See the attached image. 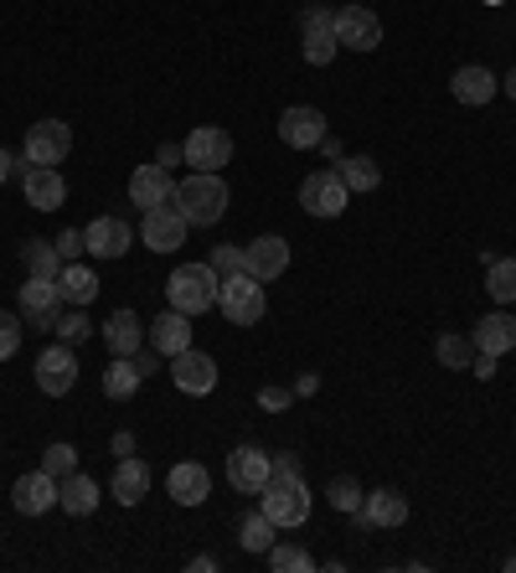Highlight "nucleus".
<instances>
[{
    "mask_svg": "<svg viewBox=\"0 0 516 573\" xmlns=\"http://www.w3.org/2000/svg\"><path fill=\"white\" fill-rule=\"evenodd\" d=\"M171 202L192 227H217V217L227 212V182H222V171H192Z\"/></svg>",
    "mask_w": 516,
    "mask_h": 573,
    "instance_id": "obj_1",
    "label": "nucleus"
},
{
    "mask_svg": "<svg viewBox=\"0 0 516 573\" xmlns=\"http://www.w3.org/2000/svg\"><path fill=\"white\" fill-rule=\"evenodd\" d=\"M217 289H222V274L212 264H176V274L165 279V295H171V310L181 316H202L217 305Z\"/></svg>",
    "mask_w": 516,
    "mask_h": 573,
    "instance_id": "obj_2",
    "label": "nucleus"
},
{
    "mask_svg": "<svg viewBox=\"0 0 516 573\" xmlns=\"http://www.w3.org/2000/svg\"><path fill=\"white\" fill-rule=\"evenodd\" d=\"M217 310L233 320V326H259V320H264V310H269L264 285H259L253 274H227V279H222V289H217Z\"/></svg>",
    "mask_w": 516,
    "mask_h": 573,
    "instance_id": "obj_3",
    "label": "nucleus"
},
{
    "mask_svg": "<svg viewBox=\"0 0 516 573\" xmlns=\"http://www.w3.org/2000/svg\"><path fill=\"white\" fill-rule=\"evenodd\" d=\"M21 316H27V326L31 331H58V320H62V289H58V279H42V274H31L27 285H21Z\"/></svg>",
    "mask_w": 516,
    "mask_h": 573,
    "instance_id": "obj_4",
    "label": "nucleus"
},
{
    "mask_svg": "<svg viewBox=\"0 0 516 573\" xmlns=\"http://www.w3.org/2000/svg\"><path fill=\"white\" fill-rule=\"evenodd\" d=\"M259 512L274 522V528H300L310 516V491L305 481H269L259 491Z\"/></svg>",
    "mask_w": 516,
    "mask_h": 573,
    "instance_id": "obj_5",
    "label": "nucleus"
},
{
    "mask_svg": "<svg viewBox=\"0 0 516 573\" xmlns=\"http://www.w3.org/2000/svg\"><path fill=\"white\" fill-rule=\"evenodd\" d=\"M346 202H352V192L341 182V171H310L305 182H300V207L310 217H341Z\"/></svg>",
    "mask_w": 516,
    "mask_h": 573,
    "instance_id": "obj_6",
    "label": "nucleus"
},
{
    "mask_svg": "<svg viewBox=\"0 0 516 573\" xmlns=\"http://www.w3.org/2000/svg\"><path fill=\"white\" fill-rule=\"evenodd\" d=\"M186 233H192V223L181 217L176 202H161V207H150L145 223H140V238H145L150 254H176L181 243H186Z\"/></svg>",
    "mask_w": 516,
    "mask_h": 573,
    "instance_id": "obj_7",
    "label": "nucleus"
},
{
    "mask_svg": "<svg viewBox=\"0 0 516 573\" xmlns=\"http://www.w3.org/2000/svg\"><path fill=\"white\" fill-rule=\"evenodd\" d=\"M181 155H186L192 171H222L233 161V135L222 124H196L192 135H186V145H181Z\"/></svg>",
    "mask_w": 516,
    "mask_h": 573,
    "instance_id": "obj_8",
    "label": "nucleus"
},
{
    "mask_svg": "<svg viewBox=\"0 0 516 573\" xmlns=\"http://www.w3.org/2000/svg\"><path fill=\"white\" fill-rule=\"evenodd\" d=\"M68 151H73V130L62 120H37L27 130V161L31 166H62L68 161Z\"/></svg>",
    "mask_w": 516,
    "mask_h": 573,
    "instance_id": "obj_9",
    "label": "nucleus"
},
{
    "mask_svg": "<svg viewBox=\"0 0 516 573\" xmlns=\"http://www.w3.org/2000/svg\"><path fill=\"white\" fill-rule=\"evenodd\" d=\"M336 42L352 47V52H372L383 42V16L372 6H341L336 11Z\"/></svg>",
    "mask_w": 516,
    "mask_h": 573,
    "instance_id": "obj_10",
    "label": "nucleus"
},
{
    "mask_svg": "<svg viewBox=\"0 0 516 573\" xmlns=\"http://www.w3.org/2000/svg\"><path fill=\"white\" fill-rule=\"evenodd\" d=\"M284 269H290V243H284L280 233H264V238L243 243V274H253L259 285L280 279Z\"/></svg>",
    "mask_w": 516,
    "mask_h": 573,
    "instance_id": "obj_11",
    "label": "nucleus"
},
{
    "mask_svg": "<svg viewBox=\"0 0 516 573\" xmlns=\"http://www.w3.org/2000/svg\"><path fill=\"white\" fill-rule=\"evenodd\" d=\"M73 382H78V357L68 341H58V347H47L42 357H37V388H42L47 398L73 392Z\"/></svg>",
    "mask_w": 516,
    "mask_h": 573,
    "instance_id": "obj_12",
    "label": "nucleus"
},
{
    "mask_svg": "<svg viewBox=\"0 0 516 573\" xmlns=\"http://www.w3.org/2000/svg\"><path fill=\"white\" fill-rule=\"evenodd\" d=\"M171 382H176L181 392H192V398H206V392L217 388V362H212L206 351L186 347L171 357Z\"/></svg>",
    "mask_w": 516,
    "mask_h": 573,
    "instance_id": "obj_13",
    "label": "nucleus"
},
{
    "mask_svg": "<svg viewBox=\"0 0 516 573\" xmlns=\"http://www.w3.org/2000/svg\"><path fill=\"white\" fill-rule=\"evenodd\" d=\"M227 485L243 491V497H259L269 485V454L259 450V444H237V450L227 454Z\"/></svg>",
    "mask_w": 516,
    "mask_h": 573,
    "instance_id": "obj_14",
    "label": "nucleus"
},
{
    "mask_svg": "<svg viewBox=\"0 0 516 573\" xmlns=\"http://www.w3.org/2000/svg\"><path fill=\"white\" fill-rule=\"evenodd\" d=\"M352 522L362 532H372V528H403V522H408V497H403V491H393V485H383V491H372V497L362 501V512H356Z\"/></svg>",
    "mask_w": 516,
    "mask_h": 573,
    "instance_id": "obj_15",
    "label": "nucleus"
},
{
    "mask_svg": "<svg viewBox=\"0 0 516 573\" xmlns=\"http://www.w3.org/2000/svg\"><path fill=\"white\" fill-rule=\"evenodd\" d=\"M280 140L290 145V151H315L325 140V114L310 104H295L280 114Z\"/></svg>",
    "mask_w": 516,
    "mask_h": 573,
    "instance_id": "obj_16",
    "label": "nucleus"
},
{
    "mask_svg": "<svg viewBox=\"0 0 516 573\" xmlns=\"http://www.w3.org/2000/svg\"><path fill=\"white\" fill-rule=\"evenodd\" d=\"M83 248H89L93 258H124L134 248V233L124 217H93V223L83 227Z\"/></svg>",
    "mask_w": 516,
    "mask_h": 573,
    "instance_id": "obj_17",
    "label": "nucleus"
},
{
    "mask_svg": "<svg viewBox=\"0 0 516 573\" xmlns=\"http://www.w3.org/2000/svg\"><path fill=\"white\" fill-rule=\"evenodd\" d=\"M52 501H58V475H47V470H31V475H21V481L11 485V507L21 516L52 512Z\"/></svg>",
    "mask_w": 516,
    "mask_h": 573,
    "instance_id": "obj_18",
    "label": "nucleus"
},
{
    "mask_svg": "<svg viewBox=\"0 0 516 573\" xmlns=\"http://www.w3.org/2000/svg\"><path fill=\"white\" fill-rule=\"evenodd\" d=\"M471 341H475V351H490V357H506V351L516 347V316L512 310H490V316H480L475 320V331H471Z\"/></svg>",
    "mask_w": 516,
    "mask_h": 573,
    "instance_id": "obj_19",
    "label": "nucleus"
},
{
    "mask_svg": "<svg viewBox=\"0 0 516 573\" xmlns=\"http://www.w3.org/2000/svg\"><path fill=\"white\" fill-rule=\"evenodd\" d=\"M21 192H27V202L37 212H58L62 202H68V186H62L58 166H27V176H21Z\"/></svg>",
    "mask_w": 516,
    "mask_h": 573,
    "instance_id": "obj_20",
    "label": "nucleus"
},
{
    "mask_svg": "<svg viewBox=\"0 0 516 573\" xmlns=\"http://www.w3.org/2000/svg\"><path fill=\"white\" fill-rule=\"evenodd\" d=\"M171 196H176V182H171V171L155 166V161L130 176V202H134V207L150 212V207H161V202H171Z\"/></svg>",
    "mask_w": 516,
    "mask_h": 573,
    "instance_id": "obj_21",
    "label": "nucleus"
},
{
    "mask_svg": "<svg viewBox=\"0 0 516 573\" xmlns=\"http://www.w3.org/2000/svg\"><path fill=\"white\" fill-rule=\"evenodd\" d=\"M165 485H171L176 507H202V501L212 497V475H206V465H196V460H181V465H171Z\"/></svg>",
    "mask_w": 516,
    "mask_h": 573,
    "instance_id": "obj_22",
    "label": "nucleus"
},
{
    "mask_svg": "<svg viewBox=\"0 0 516 573\" xmlns=\"http://www.w3.org/2000/svg\"><path fill=\"white\" fill-rule=\"evenodd\" d=\"M449 93H455L459 104L480 109V104H490V99L502 93V83H496V73H490V68H480V62H471V68H459V73L449 78Z\"/></svg>",
    "mask_w": 516,
    "mask_h": 573,
    "instance_id": "obj_23",
    "label": "nucleus"
},
{
    "mask_svg": "<svg viewBox=\"0 0 516 573\" xmlns=\"http://www.w3.org/2000/svg\"><path fill=\"white\" fill-rule=\"evenodd\" d=\"M145 336L150 331L140 326V316H134V310H114V316L103 320V347L114 351V357H134Z\"/></svg>",
    "mask_w": 516,
    "mask_h": 573,
    "instance_id": "obj_24",
    "label": "nucleus"
},
{
    "mask_svg": "<svg viewBox=\"0 0 516 573\" xmlns=\"http://www.w3.org/2000/svg\"><path fill=\"white\" fill-rule=\"evenodd\" d=\"M58 289H62V300L68 305H78V310H83V305H93L99 300V274L89 269V264H83V258H73V264H62V274H58Z\"/></svg>",
    "mask_w": 516,
    "mask_h": 573,
    "instance_id": "obj_25",
    "label": "nucleus"
},
{
    "mask_svg": "<svg viewBox=\"0 0 516 573\" xmlns=\"http://www.w3.org/2000/svg\"><path fill=\"white\" fill-rule=\"evenodd\" d=\"M150 347L161 351V357H176V351H186V347H192V316L165 310V316L150 326Z\"/></svg>",
    "mask_w": 516,
    "mask_h": 573,
    "instance_id": "obj_26",
    "label": "nucleus"
},
{
    "mask_svg": "<svg viewBox=\"0 0 516 573\" xmlns=\"http://www.w3.org/2000/svg\"><path fill=\"white\" fill-rule=\"evenodd\" d=\"M58 507L68 516H89L93 507H99V485H93V475H83V470L62 475L58 481Z\"/></svg>",
    "mask_w": 516,
    "mask_h": 573,
    "instance_id": "obj_27",
    "label": "nucleus"
},
{
    "mask_svg": "<svg viewBox=\"0 0 516 573\" xmlns=\"http://www.w3.org/2000/svg\"><path fill=\"white\" fill-rule=\"evenodd\" d=\"M145 497H150V465H145V460H134V454H124L119 470H114V501L140 507Z\"/></svg>",
    "mask_w": 516,
    "mask_h": 573,
    "instance_id": "obj_28",
    "label": "nucleus"
},
{
    "mask_svg": "<svg viewBox=\"0 0 516 573\" xmlns=\"http://www.w3.org/2000/svg\"><path fill=\"white\" fill-rule=\"evenodd\" d=\"M140 382H145V372L134 367V357H114V362L103 367V392H109L114 403L134 398V392H140Z\"/></svg>",
    "mask_w": 516,
    "mask_h": 573,
    "instance_id": "obj_29",
    "label": "nucleus"
},
{
    "mask_svg": "<svg viewBox=\"0 0 516 573\" xmlns=\"http://www.w3.org/2000/svg\"><path fill=\"white\" fill-rule=\"evenodd\" d=\"M434 357H439L449 372H471V362H475V341L471 336H459V331H444L439 341H434Z\"/></svg>",
    "mask_w": 516,
    "mask_h": 573,
    "instance_id": "obj_30",
    "label": "nucleus"
},
{
    "mask_svg": "<svg viewBox=\"0 0 516 573\" xmlns=\"http://www.w3.org/2000/svg\"><path fill=\"white\" fill-rule=\"evenodd\" d=\"M486 295L496 305H516V258H490L486 264Z\"/></svg>",
    "mask_w": 516,
    "mask_h": 573,
    "instance_id": "obj_31",
    "label": "nucleus"
},
{
    "mask_svg": "<svg viewBox=\"0 0 516 573\" xmlns=\"http://www.w3.org/2000/svg\"><path fill=\"white\" fill-rule=\"evenodd\" d=\"M21 258H27V269L42 274V279H58V274H62L58 243H47V238H27V243H21Z\"/></svg>",
    "mask_w": 516,
    "mask_h": 573,
    "instance_id": "obj_32",
    "label": "nucleus"
},
{
    "mask_svg": "<svg viewBox=\"0 0 516 573\" xmlns=\"http://www.w3.org/2000/svg\"><path fill=\"white\" fill-rule=\"evenodd\" d=\"M341 182H346V192H377L383 171H377L372 155H346V161H341Z\"/></svg>",
    "mask_w": 516,
    "mask_h": 573,
    "instance_id": "obj_33",
    "label": "nucleus"
},
{
    "mask_svg": "<svg viewBox=\"0 0 516 573\" xmlns=\"http://www.w3.org/2000/svg\"><path fill=\"white\" fill-rule=\"evenodd\" d=\"M325 501L336 507V512H346V516H356L362 512V501H367V491L352 481V475H336V481L325 485Z\"/></svg>",
    "mask_w": 516,
    "mask_h": 573,
    "instance_id": "obj_34",
    "label": "nucleus"
},
{
    "mask_svg": "<svg viewBox=\"0 0 516 573\" xmlns=\"http://www.w3.org/2000/svg\"><path fill=\"white\" fill-rule=\"evenodd\" d=\"M274 532L280 528H274L264 512H249L243 516V538H237V543L249 548V553H269V548H274Z\"/></svg>",
    "mask_w": 516,
    "mask_h": 573,
    "instance_id": "obj_35",
    "label": "nucleus"
},
{
    "mask_svg": "<svg viewBox=\"0 0 516 573\" xmlns=\"http://www.w3.org/2000/svg\"><path fill=\"white\" fill-rule=\"evenodd\" d=\"M341 52L336 31H305V42H300V58L310 62V68H325V62Z\"/></svg>",
    "mask_w": 516,
    "mask_h": 573,
    "instance_id": "obj_36",
    "label": "nucleus"
},
{
    "mask_svg": "<svg viewBox=\"0 0 516 573\" xmlns=\"http://www.w3.org/2000/svg\"><path fill=\"white\" fill-rule=\"evenodd\" d=\"M269 569L274 573H305V569H315V559H310L305 548H290V543H274L269 548Z\"/></svg>",
    "mask_w": 516,
    "mask_h": 573,
    "instance_id": "obj_37",
    "label": "nucleus"
},
{
    "mask_svg": "<svg viewBox=\"0 0 516 573\" xmlns=\"http://www.w3.org/2000/svg\"><path fill=\"white\" fill-rule=\"evenodd\" d=\"M42 470H47V475H58V481H62V475H73V470H78V450H73V444H62V439H58V444H47Z\"/></svg>",
    "mask_w": 516,
    "mask_h": 573,
    "instance_id": "obj_38",
    "label": "nucleus"
},
{
    "mask_svg": "<svg viewBox=\"0 0 516 573\" xmlns=\"http://www.w3.org/2000/svg\"><path fill=\"white\" fill-rule=\"evenodd\" d=\"M206 264H212V269H217L222 279H227V274H243V243H217Z\"/></svg>",
    "mask_w": 516,
    "mask_h": 573,
    "instance_id": "obj_39",
    "label": "nucleus"
},
{
    "mask_svg": "<svg viewBox=\"0 0 516 573\" xmlns=\"http://www.w3.org/2000/svg\"><path fill=\"white\" fill-rule=\"evenodd\" d=\"M58 336H62V341H68V347H78V341H89V336H93L89 316H83V310H78V305H73V310H68V316L58 320Z\"/></svg>",
    "mask_w": 516,
    "mask_h": 573,
    "instance_id": "obj_40",
    "label": "nucleus"
},
{
    "mask_svg": "<svg viewBox=\"0 0 516 573\" xmlns=\"http://www.w3.org/2000/svg\"><path fill=\"white\" fill-rule=\"evenodd\" d=\"M16 351H21V320L11 310H0V362H11Z\"/></svg>",
    "mask_w": 516,
    "mask_h": 573,
    "instance_id": "obj_41",
    "label": "nucleus"
},
{
    "mask_svg": "<svg viewBox=\"0 0 516 573\" xmlns=\"http://www.w3.org/2000/svg\"><path fill=\"white\" fill-rule=\"evenodd\" d=\"M269 481H305L300 454H269Z\"/></svg>",
    "mask_w": 516,
    "mask_h": 573,
    "instance_id": "obj_42",
    "label": "nucleus"
},
{
    "mask_svg": "<svg viewBox=\"0 0 516 573\" xmlns=\"http://www.w3.org/2000/svg\"><path fill=\"white\" fill-rule=\"evenodd\" d=\"M58 254H62V264H73V258L89 254V248H83V227H62V233H58Z\"/></svg>",
    "mask_w": 516,
    "mask_h": 573,
    "instance_id": "obj_43",
    "label": "nucleus"
},
{
    "mask_svg": "<svg viewBox=\"0 0 516 573\" xmlns=\"http://www.w3.org/2000/svg\"><path fill=\"white\" fill-rule=\"evenodd\" d=\"M300 27L305 31H336V11H325V6H305Z\"/></svg>",
    "mask_w": 516,
    "mask_h": 573,
    "instance_id": "obj_44",
    "label": "nucleus"
},
{
    "mask_svg": "<svg viewBox=\"0 0 516 573\" xmlns=\"http://www.w3.org/2000/svg\"><path fill=\"white\" fill-rule=\"evenodd\" d=\"M259 403L280 413V408H290V403H295V388H259Z\"/></svg>",
    "mask_w": 516,
    "mask_h": 573,
    "instance_id": "obj_45",
    "label": "nucleus"
},
{
    "mask_svg": "<svg viewBox=\"0 0 516 573\" xmlns=\"http://www.w3.org/2000/svg\"><path fill=\"white\" fill-rule=\"evenodd\" d=\"M134 367H140V372H145V378H150V372L161 367V351H155V347H150V351H134Z\"/></svg>",
    "mask_w": 516,
    "mask_h": 573,
    "instance_id": "obj_46",
    "label": "nucleus"
},
{
    "mask_svg": "<svg viewBox=\"0 0 516 573\" xmlns=\"http://www.w3.org/2000/svg\"><path fill=\"white\" fill-rule=\"evenodd\" d=\"M176 161H186V155H181L176 145H161V151H155V166H165V171H171V166H176Z\"/></svg>",
    "mask_w": 516,
    "mask_h": 573,
    "instance_id": "obj_47",
    "label": "nucleus"
},
{
    "mask_svg": "<svg viewBox=\"0 0 516 573\" xmlns=\"http://www.w3.org/2000/svg\"><path fill=\"white\" fill-rule=\"evenodd\" d=\"M114 454H119V460L134 454V434H130V429H119V434H114Z\"/></svg>",
    "mask_w": 516,
    "mask_h": 573,
    "instance_id": "obj_48",
    "label": "nucleus"
},
{
    "mask_svg": "<svg viewBox=\"0 0 516 573\" xmlns=\"http://www.w3.org/2000/svg\"><path fill=\"white\" fill-rule=\"evenodd\" d=\"M310 392H321V378H315V372H305V378L295 382V398H310Z\"/></svg>",
    "mask_w": 516,
    "mask_h": 573,
    "instance_id": "obj_49",
    "label": "nucleus"
},
{
    "mask_svg": "<svg viewBox=\"0 0 516 573\" xmlns=\"http://www.w3.org/2000/svg\"><path fill=\"white\" fill-rule=\"evenodd\" d=\"M11 176H16V155H11V151H0V186L11 182Z\"/></svg>",
    "mask_w": 516,
    "mask_h": 573,
    "instance_id": "obj_50",
    "label": "nucleus"
},
{
    "mask_svg": "<svg viewBox=\"0 0 516 573\" xmlns=\"http://www.w3.org/2000/svg\"><path fill=\"white\" fill-rule=\"evenodd\" d=\"M186 569H192V573H212V569H217V559H206V553H202V559H192Z\"/></svg>",
    "mask_w": 516,
    "mask_h": 573,
    "instance_id": "obj_51",
    "label": "nucleus"
},
{
    "mask_svg": "<svg viewBox=\"0 0 516 573\" xmlns=\"http://www.w3.org/2000/svg\"><path fill=\"white\" fill-rule=\"evenodd\" d=\"M506 99H516V68L506 73Z\"/></svg>",
    "mask_w": 516,
    "mask_h": 573,
    "instance_id": "obj_52",
    "label": "nucleus"
},
{
    "mask_svg": "<svg viewBox=\"0 0 516 573\" xmlns=\"http://www.w3.org/2000/svg\"><path fill=\"white\" fill-rule=\"evenodd\" d=\"M506 573H516V553H512V559H506Z\"/></svg>",
    "mask_w": 516,
    "mask_h": 573,
    "instance_id": "obj_53",
    "label": "nucleus"
},
{
    "mask_svg": "<svg viewBox=\"0 0 516 573\" xmlns=\"http://www.w3.org/2000/svg\"><path fill=\"white\" fill-rule=\"evenodd\" d=\"M486 6H502V0H486Z\"/></svg>",
    "mask_w": 516,
    "mask_h": 573,
    "instance_id": "obj_54",
    "label": "nucleus"
}]
</instances>
